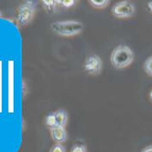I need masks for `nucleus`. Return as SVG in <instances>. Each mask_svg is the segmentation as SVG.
Returning <instances> with one entry per match:
<instances>
[{"label":"nucleus","mask_w":152,"mask_h":152,"mask_svg":"<svg viewBox=\"0 0 152 152\" xmlns=\"http://www.w3.org/2000/svg\"><path fill=\"white\" fill-rule=\"evenodd\" d=\"M36 4L33 1H27L21 4L17 10V21L22 25L29 23L35 13Z\"/></svg>","instance_id":"obj_4"},{"label":"nucleus","mask_w":152,"mask_h":152,"mask_svg":"<svg viewBox=\"0 0 152 152\" xmlns=\"http://www.w3.org/2000/svg\"><path fill=\"white\" fill-rule=\"evenodd\" d=\"M147 6H148V9L150 10V11L152 13V1H150V2H148V4H147Z\"/></svg>","instance_id":"obj_16"},{"label":"nucleus","mask_w":152,"mask_h":152,"mask_svg":"<svg viewBox=\"0 0 152 152\" xmlns=\"http://www.w3.org/2000/svg\"><path fill=\"white\" fill-rule=\"evenodd\" d=\"M136 12L135 4L127 0L116 3L112 8L113 16L116 18H130Z\"/></svg>","instance_id":"obj_3"},{"label":"nucleus","mask_w":152,"mask_h":152,"mask_svg":"<svg viewBox=\"0 0 152 152\" xmlns=\"http://www.w3.org/2000/svg\"><path fill=\"white\" fill-rule=\"evenodd\" d=\"M89 4L95 9H104L108 6L110 1L108 0H89Z\"/></svg>","instance_id":"obj_9"},{"label":"nucleus","mask_w":152,"mask_h":152,"mask_svg":"<svg viewBox=\"0 0 152 152\" xmlns=\"http://www.w3.org/2000/svg\"><path fill=\"white\" fill-rule=\"evenodd\" d=\"M83 23L77 20L57 21L51 24L52 31L62 37H72L77 35L83 30Z\"/></svg>","instance_id":"obj_1"},{"label":"nucleus","mask_w":152,"mask_h":152,"mask_svg":"<svg viewBox=\"0 0 152 152\" xmlns=\"http://www.w3.org/2000/svg\"><path fill=\"white\" fill-rule=\"evenodd\" d=\"M55 113L57 120V126L65 127L68 121V113L64 109H58Z\"/></svg>","instance_id":"obj_7"},{"label":"nucleus","mask_w":152,"mask_h":152,"mask_svg":"<svg viewBox=\"0 0 152 152\" xmlns=\"http://www.w3.org/2000/svg\"><path fill=\"white\" fill-rule=\"evenodd\" d=\"M49 152H66V151H65V148L63 144H56L51 148Z\"/></svg>","instance_id":"obj_14"},{"label":"nucleus","mask_w":152,"mask_h":152,"mask_svg":"<svg viewBox=\"0 0 152 152\" xmlns=\"http://www.w3.org/2000/svg\"><path fill=\"white\" fill-rule=\"evenodd\" d=\"M77 1L74 0H61V1H57L58 4H60L64 8H72L76 4Z\"/></svg>","instance_id":"obj_12"},{"label":"nucleus","mask_w":152,"mask_h":152,"mask_svg":"<svg viewBox=\"0 0 152 152\" xmlns=\"http://www.w3.org/2000/svg\"><path fill=\"white\" fill-rule=\"evenodd\" d=\"M150 98H151V100L152 101V89L151 90V92H150Z\"/></svg>","instance_id":"obj_17"},{"label":"nucleus","mask_w":152,"mask_h":152,"mask_svg":"<svg viewBox=\"0 0 152 152\" xmlns=\"http://www.w3.org/2000/svg\"><path fill=\"white\" fill-rule=\"evenodd\" d=\"M51 136L53 141L56 142V144H64L67 140V132L65 127L57 126L54 128L50 129Z\"/></svg>","instance_id":"obj_6"},{"label":"nucleus","mask_w":152,"mask_h":152,"mask_svg":"<svg viewBox=\"0 0 152 152\" xmlns=\"http://www.w3.org/2000/svg\"><path fill=\"white\" fill-rule=\"evenodd\" d=\"M144 70L147 75L152 77V56L149 57L144 63Z\"/></svg>","instance_id":"obj_11"},{"label":"nucleus","mask_w":152,"mask_h":152,"mask_svg":"<svg viewBox=\"0 0 152 152\" xmlns=\"http://www.w3.org/2000/svg\"><path fill=\"white\" fill-rule=\"evenodd\" d=\"M134 60V53L126 45H120L113 50L110 55V61L116 69L128 67Z\"/></svg>","instance_id":"obj_2"},{"label":"nucleus","mask_w":152,"mask_h":152,"mask_svg":"<svg viewBox=\"0 0 152 152\" xmlns=\"http://www.w3.org/2000/svg\"><path fill=\"white\" fill-rule=\"evenodd\" d=\"M140 152H152V145H149V146L144 147Z\"/></svg>","instance_id":"obj_15"},{"label":"nucleus","mask_w":152,"mask_h":152,"mask_svg":"<svg viewBox=\"0 0 152 152\" xmlns=\"http://www.w3.org/2000/svg\"><path fill=\"white\" fill-rule=\"evenodd\" d=\"M0 17H1V13H0Z\"/></svg>","instance_id":"obj_18"},{"label":"nucleus","mask_w":152,"mask_h":152,"mask_svg":"<svg viewBox=\"0 0 152 152\" xmlns=\"http://www.w3.org/2000/svg\"><path fill=\"white\" fill-rule=\"evenodd\" d=\"M71 152H88V151L84 144L77 143L72 146Z\"/></svg>","instance_id":"obj_13"},{"label":"nucleus","mask_w":152,"mask_h":152,"mask_svg":"<svg viewBox=\"0 0 152 152\" xmlns=\"http://www.w3.org/2000/svg\"><path fill=\"white\" fill-rule=\"evenodd\" d=\"M43 7L48 11V13H54L58 10V4L57 1L53 0H43L41 1Z\"/></svg>","instance_id":"obj_8"},{"label":"nucleus","mask_w":152,"mask_h":152,"mask_svg":"<svg viewBox=\"0 0 152 152\" xmlns=\"http://www.w3.org/2000/svg\"><path fill=\"white\" fill-rule=\"evenodd\" d=\"M46 125L50 129L54 128L55 126H57V120L55 113H49L47 116V118H46Z\"/></svg>","instance_id":"obj_10"},{"label":"nucleus","mask_w":152,"mask_h":152,"mask_svg":"<svg viewBox=\"0 0 152 152\" xmlns=\"http://www.w3.org/2000/svg\"><path fill=\"white\" fill-rule=\"evenodd\" d=\"M103 68L102 59L96 54L88 56L83 63V70L89 75H99Z\"/></svg>","instance_id":"obj_5"}]
</instances>
